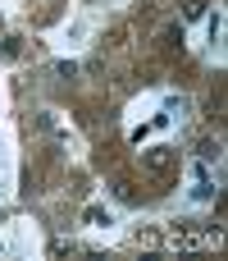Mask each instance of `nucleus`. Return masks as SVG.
I'll return each mask as SVG.
<instances>
[{"label":"nucleus","mask_w":228,"mask_h":261,"mask_svg":"<svg viewBox=\"0 0 228 261\" xmlns=\"http://www.w3.org/2000/svg\"><path fill=\"white\" fill-rule=\"evenodd\" d=\"M87 220H91V225H110V211H101V206H91V211H87Z\"/></svg>","instance_id":"f257e3e1"},{"label":"nucleus","mask_w":228,"mask_h":261,"mask_svg":"<svg viewBox=\"0 0 228 261\" xmlns=\"http://www.w3.org/2000/svg\"><path fill=\"white\" fill-rule=\"evenodd\" d=\"M55 69H59V78H73V73H78V64H73V60H59Z\"/></svg>","instance_id":"f03ea898"}]
</instances>
